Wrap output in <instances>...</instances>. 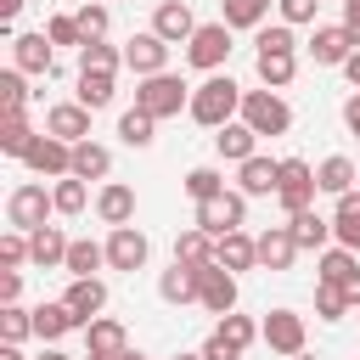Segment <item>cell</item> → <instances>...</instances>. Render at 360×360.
Instances as JSON below:
<instances>
[{"mask_svg": "<svg viewBox=\"0 0 360 360\" xmlns=\"http://www.w3.org/2000/svg\"><path fill=\"white\" fill-rule=\"evenodd\" d=\"M242 96H248V90H242L231 73H208V79L191 90V107H186V112H191L202 129H225V124L242 112Z\"/></svg>", "mask_w": 360, "mask_h": 360, "instance_id": "1", "label": "cell"}, {"mask_svg": "<svg viewBox=\"0 0 360 360\" xmlns=\"http://www.w3.org/2000/svg\"><path fill=\"white\" fill-rule=\"evenodd\" d=\"M51 214H56V197H51V186L45 180H22V186H11V197H6V225L11 231H39V225H51Z\"/></svg>", "mask_w": 360, "mask_h": 360, "instance_id": "2", "label": "cell"}, {"mask_svg": "<svg viewBox=\"0 0 360 360\" xmlns=\"http://www.w3.org/2000/svg\"><path fill=\"white\" fill-rule=\"evenodd\" d=\"M135 107L146 118H180V107H191V84L180 73H152L135 84Z\"/></svg>", "mask_w": 360, "mask_h": 360, "instance_id": "3", "label": "cell"}, {"mask_svg": "<svg viewBox=\"0 0 360 360\" xmlns=\"http://www.w3.org/2000/svg\"><path fill=\"white\" fill-rule=\"evenodd\" d=\"M236 118H242L253 135H287V129H292V107H287L276 90H248Z\"/></svg>", "mask_w": 360, "mask_h": 360, "instance_id": "4", "label": "cell"}, {"mask_svg": "<svg viewBox=\"0 0 360 360\" xmlns=\"http://www.w3.org/2000/svg\"><path fill=\"white\" fill-rule=\"evenodd\" d=\"M315 163H304V158H281V186H276V202L287 208V219L292 214H304V208H315Z\"/></svg>", "mask_w": 360, "mask_h": 360, "instance_id": "5", "label": "cell"}, {"mask_svg": "<svg viewBox=\"0 0 360 360\" xmlns=\"http://www.w3.org/2000/svg\"><path fill=\"white\" fill-rule=\"evenodd\" d=\"M186 62L202 73H219L231 62V28L225 22H197V34L186 39Z\"/></svg>", "mask_w": 360, "mask_h": 360, "instance_id": "6", "label": "cell"}, {"mask_svg": "<svg viewBox=\"0 0 360 360\" xmlns=\"http://www.w3.org/2000/svg\"><path fill=\"white\" fill-rule=\"evenodd\" d=\"M191 225L219 242V236H231V231L248 225V197H242V191H225V197H214V202H197V219H191Z\"/></svg>", "mask_w": 360, "mask_h": 360, "instance_id": "7", "label": "cell"}, {"mask_svg": "<svg viewBox=\"0 0 360 360\" xmlns=\"http://www.w3.org/2000/svg\"><path fill=\"white\" fill-rule=\"evenodd\" d=\"M309 56H315V68H343L360 45H354V34L343 28V22H315V34H309V45H304Z\"/></svg>", "mask_w": 360, "mask_h": 360, "instance_id": "8", "label": "cell"}, {"mask_svg": "<svg viewBox=\"0 0 360 360\" xmlns=\"http://www.w3.org/2000/svg\"><path fill=\"white\" fill-rule=\"evenodd\" d=\"M22 163H28L39 180H68V174H73V146L39 129V141L28 146V158H22Z\"/></svg>", "mask_w": 360, "mask_h": 360, "instance_id": "9", "label": "cell"}, {"mask_svg": "<svg viewBox=\"0 0 360 360\" xmlns=\"http://www.w3.org/2000/svg\"><path fill=\"white\" fill-rule=\"evenodd\" d=\"M146 259H152L146 231H135V225L107 231V270H146Z\"/></svg>", "mask_w": 360, "mask_h": 360, "instance_id": "10", "label": "cell"}, {"mask_svg": "<svg viewBox=\"0 0 360 360\" xmlns=\"http://www.w3.org/2000/svg\"><path fill=\"white\" fill-rule=\"evenodd\" d=\"M197 304L208 309V315H231L236 309V276L225 270V264H197Z\"/></svg>", "mask_w": 360, "mask_h": 360, "instance_id": "11", "label": "cell"}, {"mask_svg": "<svg viewBox=\"0 0 360 360\" xmlns=\"http://www.w3.org/2000/svg\"><path fill=\"white\" fill-rule=\"evenodd\" d=\"M169 51H174L169 39H158L152 28H141V34L124 45V68H135L141 79H152V73H169Z\"/></svg>", "mask_w": 360, "mask_h": 360, "instance_id": "12", "label": "cell"}, {"mask_svg": "<svg viewBox=\"0 0 360 360\" xmlns=\"http://www.w3.org/2000/svg\"><path fill=\"white\" fill-rule=\"evenodd\" d=\"M259 332H264V343L276 349V354H304V315L298 309H270L264 321H259Z\"/></svg>", "mask_w": 360, "mask_h": 360, "instance_id": "13", "label": "cell"}, {"mask_svg": "<svg viewBox=\"0 0 360 360\" xmlns=\"http://www.w3.org/2000/svg\"><path fill=\"white\" fill-rule=\"evenodd\" d=\"M152 34L169 39V45H186V39L197 34L191 6H186V0H158V6H152Z\"/></svg>", "mask_w": 360, "mask_h": 360, "instance_id": "14", "label": "cell"}, {"mask_svg": "<svg viewBox=\"0 0 360 360\" xmlns=\"http://www.w3.org/2000/svg\"><path fill=\"white\" fill-rule=\"evenodd\" d=\"M276 186H281V158H248V163H236V191L242 197H276Z\"/></svg>", "mask_w": 360, "mask_h": 360, "instance_id": "15", "label": "cell"}, {"mask_svg": "<svg viewBox=\"0 0 360 360\" xmlns=\"http://www.w3.org/2000/svg\"><path fill=\"white\" fill-rule=\"evenodd\" d=\"M62 304L79 315V326H90V321H101V309H107V281H101V276H79V281H68Z\"/></svg>", "mask_w": 360, "mask_h": 360, "instance_id": "16", "label": "cell"}, {"mask_svg": "<svg viewBox=\"0 0 360 360\" xmlns=\"http://www.w3.org/2000/svg\"><path fill=\"white\" fill-rule=\"evenodd\" d=\"M45 135H56V141H68V146L90 141V107H79V101H56V107L45 112Z\"/></svg>", "mask_w": 360, "mask_h": 360, "instance_id": "17", "label": "cell"}, {"mask_svg": "<svg viewBox=\"0 0 360 360\" xmlns=\"http://www.w3.org/2000/svg\"><path fill=\"white\" fill-rule=\"evenodd\" d=\"M96 219H101L107 231H118V225H135V191H129L124 180H107V186L96 191Z\"/></svg>", "mask_w": 360, "mask_h": 360, "instance_id": "18", "label": "cell"}, {"mask_svg": "<svg viewBox=\"0 0 360 360\" xmlns=\"http://www.w3.org/2000/svg\"><path fill=\"white\" fill-rule=\"evenodd\" d=\"M11 68H22V73H56V45L45 34H17L11 39Z\"/></svg>", "mask_w": 360, "mask_h": 360, "instance_id": "19", "label": "cell"}, {"mask_svg": "<svg viewBox=\"0 0 360 360\" xmlns=\"http://www.w3.org/2000/svg\"><path fill=\"white\" fill-rule=\"evenodd\" d=\"M84 354H96V360H124V354H129V332L101 315V321L84 326Z\"/></svg>", "mask_w": 360, "mask_h": 360, "instance_id": "20", "label": "cell"}, {"mask_svg": "<svg viewBox=\"0 0 360 360\" xmlns=\"http://www.w3.org/2000/svg\"><path fill=\"white\" fill-rule=\"evenodd\" d=\"M214 264H225L231 276L253 270V264H259V236H248V231H231V236H219V242H214Z\"/></svg>", "mask_w": 360, "mask_h": 360, "instance_id": "21", "label": "cell"}, {"mask_svg": "<svg viewBox=\"0 0 360 360\" xmlns=\"http://www.w3.org/2000/svg\"><path fill=\"white\" fill-rule=\"evenodd\" d=\"M253 73L264 90H287L298 73V51H253Z\"/></svg>", "mask_w": 360, "mask_h": 360, "instance_id": "22", "label": "cell"}, {"mask_svg": "<svg viewBox=\"0 0 360 360\" xmlns=\"http://www.w3.org/2000/svg\"><path fill=\"white\" fill-rule=\"evenodd\" d=\"M28 248H34V264H39V270H62V264H68L73 236H68L62 225H39V231L28 236Z\"/></svg>", "mask_w": 360, "mask_h": 360, "instance_id": "23", "label": "cell"}, {"mask_svg": "<svg viewBox=\"0 0 360 360\" xmlns=\"http://www.w3.org/2000/svg\"><path fill=\"white\" fill-rule=\"evenodd\" d=\"M304 248L292 242V231L287 225H270V231H259V264L264 270H292V259H298Z\"/></svg>", "mask_w": 360, "mask_h": 360, "instance_id": "24", "label": "cell"}, {"mask_svg": "<svg viewBox=\"0 0 360 360\" xmlns=\"http://www.w3.org/2000/svg\"><path fill=\"white\" fill-rule=\"evenodd\" d=\"M354 180H360V169H354L343 152H332V158H321V163H315V186H321L326 197H349V191H354Z\"/></svg>", "mask_w": 360, "mask_h": 360, "instance_id": "25", "label": "cell"}, {"mask_svg": "<svg viewBox=\"0 0 360 360\" xmlns=\"http://www.w3.org/2000/svg\"><path fill=\"white\" fill-rule=\"evenodd\" d=\"M214 152H219V158H231V163H248V158L259 152V135H253L242 118H231L225 129H214Z\"/></svg>", "mask_w": 360, "mask_h": 360, "instance_id": "26", "label": "cell"}, {"mask_svg": "<svg viewBox=\"0 0 360 360\" xmlns=\"http://www.w3.org/2000/svg\"><path fill=\"white\" fill-rule=\"evenodd\" d=\"M287 231H292V242H298V248H315V253H326V248H332V219H326V214H315V208L292 214V219H287Z\"/></svg>", "mask_w": 360, "mask_h": 360, "instance_id": "27", "label": "cell"}, {"mask_svg": "<svg viewBox=\"0 0 360 360\" xmlns=\"http://www.w3.org/2000/svg\"><path fill=\"white\" fill-rule=\"evenodd\" d=\"M197 292H202V287H197V270H191V264H169V270L158 276V298L174 304V309H180V304H197Z\"/></svg>", "mask_w": 360, "mask_h": 360, "instance_id": "28", "label": "cell"}, {"mask_svg": "<svg viewBox=\"0 0 360 360\" xmlns=\"http://www.w3.org/2000/svg\"><path fill=\"white\" fill-rule=\"evenodd\" d=\"M332 242L349 248V253H360V191L338 197V208H332Z\"/></svg>", "mask_w": 360, "mask_h": 360, "instance_id": "29", "label": "cell"}, {"mask_svg": "<svg viewBox=\"0 0 360 360\" xmlns=\"http://www.w3.org/2000/svg\"><path fill=\"white\" fill-rule=\"evenodd\" d=\"M73 326H79V315H73L62 298H56V304H34V338H39V343H56V338L73 332Z\"/></svg>", "mask_w": 360, "mask_h": 360, "instance_id": "30", "label": "cell"}, {"mask_svg": "<svg viewBox=\"0 0 360 360\" xmlns=\"http://www.w3.org/2000/svg\"><path fill=\"white\" fill-rule=\"evenodd\" d=\"M73 174H79V180H107V174H112V152H107L101 141H79V146H73Z\"/></svg>", "mask_w": 360, "mask_h": 360, "instance_id": "31", "label": "cell"}, {"mask_svg": "<svg viewBox=\"0 0 360 360\" xmlns=\"http://www.w3.org/2000/svg\"><path fill=\"white\" fill-rule=\"evenodd\" d=\"M174 264H214V236L208 231H197V225H186L180 236H174Z\"/></svg>", "mask_w": 360, "mask_h": 360, "instance_id": "32", "label": "cell"}, {"mask_svg": "<svg viewBox=\"0 0 360 360\" xmlns=\"http://www.w3.org/2000/svg\"><path fill=\"white\" fill-rule=\"evenodd\" d=\"M101 264H107V242H90V236H73V248H68V264H62V270H68V276L79 281V276H96Z\"/></svg>", "mask_w": 360, "mask_h": 360, "instance_id": "33", "label": "cell"}, {"mask_svg": "<svg viewBox=\"0 0 360 360\" xmlns=\"http://www.w3.org/2000/svg\"><path fill=\"white\" fill-rule=\"evenodd\" d=\"M270 17V0H219V22L236 34V28H264Z\"/></svg>", "mask_w": 360, "mask_h": 360, "instance_id": "34", "label": "cell"}, {"mask_svg": "<svg viewBox=\"0 0 360 360\" xmlns=\"http://www.w3.org/2000/svg\"><path fill=\"white\" fill-rule=\"evenodd\" d=\"M112 73H79V84H73V101L79 107H90V112H101V107H112Z\"/></svg>", "mask_w": 360, "mask_h": 360, "instance_id": "35", "label": "cell"}, {"mask_svg": "<svg viewBox=\"0 0 360 360\" xmlns=\"http://www.w3.org/2000/svg\"><path fill=\"white\" fill-rule=\"evenodd\" d=\"M354 270H360V253H349V248H338V242L315 259V281H338V287H343Z\"/></svg>", "mask_w": 360, "mask_h": 360, "instance_id": "36", "label": "cell"}, {"mask_svg": "<svg viewBox=\"0 0 360 360\" xmlns=\"http://www.w3.org/2000/svg\"><path fill=\"white\" fill-rule=\"evenodd\" d=\"M118 68H124V51L118 45H107V39L79 45V73H118Z\"/></svg>", "mask_w": 360, "mask_h": 360, "instance_id": "37", "label": "cell"}, {"mask_svg": "<svg viewBox=\"0 0 360 360\" xmlns=\"http://www.w3.org/2000/svg\"><path fill=\"white\" fill-rule=\"evenodd\" d=\"M180 186H186V197H191V202H214V197H225V174H219V169H208V163H197Z\"/></svg>", "mask_w": 360, "mask_h": 360, "instance_id": "38", "label": "cell"}, {"mask_svg": "<svg viewBox=\"0 0 360 360\" xmlns=\"http://www.w3.org/2000/svg\"><path fill=\"white\" fill-rule=\"evenodd\" d=\"M51 197H56V214H84L90 208V186L79 180V174H68V180H51Z\"/></svg>", "mask_w": 360, "mask_h": 360, "instance_id": "39", "label": "cell"}, {"mask_svg": "<svg viewBox=\"0 0 360 360\" xmlns=\"http://www.w3.org/2000/svg\"><path fill=\"white\" fill-rule=\"evenodd\" d=\"M22 107H28L22 68H6V73H0V118H22Z\"/></svg>", "mask_w": 360, "mask_h": 360, "instance_id": "40", "label": "cell"}, {"mask_svg": "<svg viewBox=\"0 0 360 360\" xmlns=\"http://www.w3.org/2000/svg\"><path fill=\"white\" fill-rule=\"evenodd\" d=\"M118 141H124V146H152V141H158V118H146L141 107H129V112L118 118Z\"/></svg>", "mask_w": 360, "mask_h": 360, "instance_id": "41", "label": "cell"}, {"mask_svg": "<svg viewBox=\"0 0 360 360\" xmlns=\"http://www.w3.org/2000/svg\"><path fill=\"white\" fill-rule=\"evenodd\" d=\"M34 141H39V129H28V118H0V152L6 158H28Z\"/></svg>", "mask_w": 360, "mask_h": 360, "instance_id": "42", "label": "cell"}, {"mask_svg": "<svg viewBox=\"0 0 360 360\" xmlns=\"http://www.w3.org/2000/svg\"><path fill=\"white\" fill-rule=\"evenodd\" d=\"M354 304H349V292L338 287V281H315V315L321 321H343Z\"/></svg>", "mask_w": 360, "mask_h": 360, "instance_id": "43", "label": "cell"}, {"mask_svg": "<svg viewBox=\"0 0 360 360\" xmlns=\"http://www.w3.org/2000/svg\"><path fill=\"white\" fill-rule=\"evenodd\" d=\"M22 338H34V309L0 304V343H22Z\"/></svg>", "mask_w": 360, "mask_h": 360, "instance_id": "44", "label": "cell"}, {"mask_svg": "<svg viewBox=\"0 0 360 360\" xmlns=\"http://www.w3.org/2000/svg\"><path fill=\"white\" fill-rule=\"evenodd\" d=\"M214 332H219L225 343H236V349H248L253 338H264V332H259V321H253V315H236V309H231V315H219V326H214Z\"/></svg>", "mask_w": 360, "mask_h": 360, "instance_id": "45", "label": "cell"}, {"mask_svg": "<svg viewBox=\"0 0 360 360\" xmlns=\"http://www.w3.org/2000/svg\"><path fill=\"white\" fill-rule=\"evenodd\" d=\"M73 22H79V34H84V45H90V39H107V22H112V17H107L101 0H84V6L73 11Z\"/></svg>", "mask_w": 360, "mask_h": 360, "instance_id": "46", "label": "cell"}, {"mask_svg": "<svg viewBox=\"0 0 360 360\" xmlns=\"http://www.w3.org/2000/svg\"><path fill=\"white\" fill-rule=\"evenodd\" d=\"M22 264H34L28 231H6V236H0V270H22Z\"/></svg>", "mask_w": 360, "mask_h": 360, "instance_id": "47", "label": "cell"}, {"mask_svg": "<svg viewBox=\"0 0 360 360\" xmlns=\"http://www.w3.org/2000/svg\"><path fill=\"white\" fill-rule=\"evenodd\" d=\"M315 6H321V0H276V11H281V22H287V28L315 22Z\"/></svg>", "mask_w": 360, "mask_h": 360, "instance_id": "48", "label": "cell"}, {"mask_svg": "<svg viewBox=\"0 0 360 360\" xmlns=\"http://www.w3.org/2000/svg\"><path fill=\"white\" fill-rule=\"evenodd\" d=\"M45 39H51V45H84V34H79L73 17H51V22H45Z\"/></svg>", "mask_w": 360, "mask_h": 360, "instance_id": "49", "label": "cell"}, {"mask_svg": "<svg viewBox=\"0 0 360 360\" xmlns=\"http://www.w3.org/2000/svg\"><path fill=\"white\" fill-rule=\"evenodd\" d=\"M259 51H298V39H292V28L287 22H276V28H259V39H253Z\"/></svg>", "mask_w": 360, "mask_h": 360, "instance_id": "50", "label": "cell"}, {"mask_svg": "<svg viewBox=\"0 0 360 360\" xmlns=\"http://www.w3.org/2000/svg\"><path fill=\"white\" fill-rule=\"evenodd\" d=\"M197 354H202V360H242V349H236V343H225L219 332H208V343H202Z\"/></svg>", "mask_w": 360, "mask_h": 360, "instance_id": "51", "label": "cell"}, {"mask_svg": "<svg viewBox=\"0 0 360 360\" xmlns=\"http://www.w3.org/2000/svg\"><path fill=\"white\" fill-rule=\"evenodd\" d=\"M22 298V270H0V304H17Z\"/></svg>", "mask_w": 360, "mask_h": 360, "instance_id": "52", "label": "cell"}, {"mask_svg": "<svg viewBox=\"0 0 360 360\" xmlns=\"http://www.w3.org/2000/svg\"><path fill=\"white\" fill-rule=\"evenodd\" d=\"M343 124H349V135L360 141V90H349V101H343Z\"/></svg>", "mask_w": 360, "mask_h": 360, "instance_id": "53", "label": "cell"}, {"mask_svg": "<svg viewBox=\"0 0 360 360\" xmlns=\"http://www.w3.org/2000/svg\"><path fill=\"white\" fill-rule=\"evenodd\" d=\"M343 28H349L354 45H360V0H343Z\"/></svg>", "mask_w": 360, "mask_h": 360, "instance_id": "54", "label": "cell"}, {"mask_svg": "<svg viewBox=\"0 0 360 360\" xmlns=\"http://www.w3.org/2000/svg\"><path fill=\"white\" fill-rule=\"evenodd\" d=\"M343 73H349V84H354V90H360V51H354V56H349V62H343Z\"/></svg>", "mask_w": 360, "mask_h": 360, "instance_id": "55", "label": "cell"}, {"mask_svg": "<svg viewBox=\"0 0 360 360\" xmlns=\"http://www.w3.org/2000/svg\"><path fill=\"white\" fill-rule=\"evenodd\" d=\"M0 360H28V354H22V343H0Z\"/></svg>", "mask_w": 360, "mask_h": 360, "instance_id": "56", "label": "cell"}, {"mask_svg": "<svg viewBox=\"0 0 360 360\" xmlns=\"http://www.w3.org/2000/svg\"><path fill=\"white\" fill-rule=\"evenodd\" d=\"M343 292H349V304H360V270H354V276L343 281Z\"/></svg>", "mask_w": 360, "mask_h": 360, "instance_id": "57", "label": "cell"}, {"mask_svg": "<svg viewBox=\"0 0 360 360\" xmlns=\"http://www.w3.org/2000/svg\"><path fill=\"white\" fill-rule=\"evenodd\" d=\"M22 6H28V0H0V17H6V22H11V17H17V11H22Z\"/></svg>", "mask_w": 360, "mask_h": 360, "instance_id": "58", "label": "cell"}, {"mask_svg": "<svg viewBox=\"0 0 360 360\" xmlns=\"http://www.w3.org/2000/svg\"><path fill=\"white\" fill-rule=\"evenodd\" d=\"M34 360H68V354H62V349H39Z\"/></svg>", "mask_w": 360, "mask_h": 360, "instance_id": "59", "label": "cell"}, {"mask_svg": "<svg viewBox=\"0 0 360 360\" xmlns=\"http://www.w3.org/2000/svg\"><path fill=\"white\" fill-rule=\"evenodd\" d=\"M174 360H202V354H174Z\"/></svg>", "mask_w": 360, "mask_h": 360, "instance_id": "60", "label": "cell"}, {"mask_svg": "<svg viewBox=\"0 0 360 360\" xmlns=\"http://www.w3.org/2000/svg\"><path fill=\"white\" fill-rule=\"evenodd\" d=\"M124 360H146V354H135V349H129V354H124Z\"/></svg>", "mask_w": 360, "mask_h": 360, "instance_id": "61", "label": "cell"}, {"mask_svg": "<svg viewBox=\"0 0 360 360\" xmlns=\"http://www.w3.org/2000/svg\"><path fill=\"white\" fill-rule=\"evenodd\" d=\"M292 360H315V354H292Z\"/></svg>", "mask_w": 360, "mask_h": 360, "instance_id": "62", "label": "cell"}, {"mask_svg": "<svg viewBox=\"0 0 360 360\" xmlns=\"http://www.w3.org/2000/svg\"><path fill=\"white\" fill-rule=\"evenodd\" d=\"M84 360H96V354H84Z\"/></svg>", "mask_w": 360, "mask_h": 360, "instance_id": "63", "label": "cell"}]
</instances>
